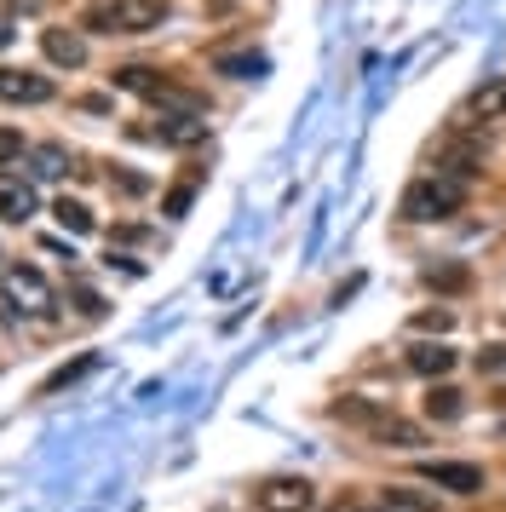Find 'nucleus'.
Returning a JSON list of instances; mask_svg holds the SVG:
<instances>
[{
    "mask_svg": "<svg viewBox=\"0 0 506 512\" xmlns=\"http://www.w3.org/2000/svg\"><path fill=\"white\" fill-rule=\"evenodd\" d=\"M426 415L432 420H460L466 415V397H460L455 386H432V392H426Z\"/></svg>",
    "mask_w": 506,
    "mask_h": 512,
    "instance_id": "13",
    "label": "nucleus"
},
{
    "mask_svg": "<svg viewBox=\"0 0 506 512\" xmlns=\"http://www.w3.org/2000/svg\"><path fill=\"white\" fill-rule=\"evenodd\" d=\"M156 139H161V144H173V150H190V144H202V139H207V121H202V116H161Z\"/></svg>",
    "mask_w": 506,
    "mask_h": 512,
    "instance_id": "9",
    "label": "nucleus"
},
{
    "mask_svg": "<svg viewBox=\"0 0 506 512\" xmlns=\"http://www.w3.org/2000/svg\"><path fill=\"white\" fill-rule=\"evenodd\" d=\"M0 98H6V104H46V98H52V81L35 75V70H6V64H0Z\"/></svg>",
    "mask_w": 506,
    "mask_h": 512,
    "instance_id": "6",
    "label": "nucleus"
},
{
    "mask_svg": "<svg viewBox=\"0 0 506 512\" xmlns=\"http://www.w3.org/2000/svg\"><path fill=\"white\" fill-rule=\"evenodd\" d=\"M334 415H340V420H363V426H380L386 409H380V403H368V397H345V403H334Z\"/></svg>",
    "mask_w": 506,
    "mask_h": 512,
    "instance_id": "18",
    "label": "nucleus"
},
{
    "mask_svg": "<svg viewBox=\"0 0 506 512\" xmlns=\"http://www.w3.org/2000/svg\"><path fill=\"white\" fill-rule=\"evenodd\" d=\"M98 369V351H87V357H75V363H64V369H52L46 374V386L41 392L52 397V392H64V386H75V380H81V374H92Z\"/></svg>",
    "mask_w": 506,
    "mask_h": 512,
    "instance_id": "14",
    "label": "nucleus"
},
{
    "mask_svg": "<svg viewBox=\"0 0 506 512\" xmlns=\"http://www.w3.org/2000/svg\"><path fill=\"white\" fill-rule=\"evenodd\" d=\"M460 202H466V190H460V179H449V173L414 179V185L403 190V219H409V225H432V219L460 213Z\"/></svg>",
    "mask_w": 506,
    "mask_h": 512,
    "instance_id": "2",
    "label": "nucleus"
},
{
    "mask_svg": "<svg viewBox=\"0 0 506 512\" xmlns=\"http://www.w3.org/2000/svg\"><path fill=\"white\" fill-rule=\"evenodd\" d=\"M6 305H12V317H18V311L46 317V311H52V282H46L35 265H12V271H6Z\"/></svg>",
    "mask_w": 506,
    "mask_h": 512,
    "instance_id": "3",
    "label": "nucleus"
},
{
    "mask_svg": "<svg viewBox=\"0 0 506 512\" xmlns=\"http://www.w3.org/2000/svg\"><path fill=\"white\" fill-rule=\"evenodd\" d=\"M6 41H12V24H6V18H0V47H6Z\"/></svg>",
    "mask_w": 506,
    "mask_h": 512,
    "instance_id": "28",
    "label": "nucleus"
},
{
    "mask_svg": "<svg viewBox=\"0 0 506 512\" xmlns=\"http://www.w3.org/2000/svg\"><path fill=\"white\" fill-rule=\"evenodd\" d=\"M6 6H12V12H35V6H41V0H6Z\"/></svg>",
    "mask_w": 506,
    "mask_h": 512,
    "instance_id": "27",
    "label": "nucleus"
},
{
    "mask_svg": "<svg viewBox=\"0 0 506 512\" xmlns=\"http://www.w3.org/2000/svg\"><path fill=\"white\" fill-rule=\"evenodd\" d=\"M478 374H506V340L489 346V351H478Z\"/></svg>",
    "mask_w": 506,
    "mask_h": 512,
    "instance_id": "22",
    "label": "nucleus"
},
{
    "mask_svg": "<svg viewBox=\"0 0 506 512\" xmlns=\"http://www.w3.org/2000/svg\"><path fill=\"white\" fill-rule=\"evenodd\" d=\"M29 213H35V185H29V179H18V173H0V219L23 225Z\"/></svg>",
    "mask_w": 506,
    "mask_h": 512,
    "instance_id": "7",
    "label": "nucleus"
},
{
    "mask_svg": "<svg viewBox=\"0 0 506 512\" xmlns=\"http://www.w3.org/2000/svg\"><path fill=\"white\" fill-rule=\"evenodd\" d=\"M374 443H386V449H420V443H426V432H420L414 420H397V415H386L380 426H374Z\"/></svg>",
    "mask_w": 506,
    "mask_h": 512,
    "instance_id": "11",
    "label": "nucleus"
},
{
    "mask_svg": "<svg viewBox=\"0 0 506 512\" xmlns=\"http://www.w3.org/2000/svg\"><path fill=\"white\" fill-rule=\"evenodd\" d=\"M196 185H202V173H190L184 185L167 190V202H161V208H167V219H184V213H190V202H196Z\"/></svg>",
    "mask_w": 506,
    "mask_h": 512,
    "instance_id": "19",
    "label": "nucleus"
},
{
    "mask_svg": "<svg viewBox=\"0 0 506 512\" xmlns=\"http://www.w3.org/2000/svg\"><path fill=\"white\" fill-rule=\"evenodd\" d=\"M52 213H58V225H64L69 236H87V231H92V213L81 208V202H69V196H64V202H58Z\"/></svg>",
    "mask_w": 506,
    "mask_h": 512,
    "instance_id": "20",
    "label": "nucleus"
},
{
    "mask_svg": "<svg viewBox=\"0 0 506 512\" xmlns=\"http://www.w3.org/2000/svg\"><path fill=\"white\" fill-rule=\"evenodd\" d=\"M110 185H121L127 196H138V190H150V179H144V173H121V179H110Z\"/></svg>",
    "mask_w": 506,
    "mask_h": 512,
    "instance_id": "26",
    "label": "nucleus"
},
{
    "mask_svg": "<svg viewBox=\"0 0 506 512\" xmlns=\"http://www.w3.org/2000/svg\"><path fill=\"white\" fill-rule=\"evenodd\" d=\"M472 116H483V121H501L506 116V75H495L489 87L472 93Z\"/></svg>",
    "mask_w": 506,
    "mask_h": 512,
    "instance_id": "12",
    "label": "nucleus"
},
{
    "mask_svg": "<svg viewBox=\"0 0 506 512\" xmlns=\"http://www.w3.org/2000/svg\"><path fill=\"white\" fill-rule=\"evenodd\" d=\"M386 507H403V512H437V495H420L409 484H391L386 489Z\"/></svg>",
    "mask_w": 506,
    "mask_h": 512,
    "instance_id": "17",
    "label": "nucleus"
},
{
    "mask_svg": "<svg viewBox=\"0 0 506 512\" xmlns=\"http://www.w3.org/2000/svg\"><path fill=\"white\" fill-rule=\"evenodd\" d=\"M75 305H81V317H104V300L92 288H75Z\"/></svg>",
    "mask_w": 506,
    "mask_h": 512,
    "instance_id": "25",
    "label": "nucleus"
},
{
    "mask_svg": "<svg viewBox=\"0 0 506 512\" xmlns=\"http://www.w3.org/2000/svg\"><path fill=\"white\" fill-rule=\"evenodd\" d=\"M259 512H311L317 507V484L311 478H265L253 489Z\"/></svg>",
    "mask_w": 506,
    "mask_h": 512,
    "instance_id": "4",
    "label": "nucleus"
},
{
    "mask_svg": "<svg viewBox=\"0 0 506 512\" xmlns=\"http://www.w3.org/2000/svg\"><path fill=\"white\" fill-rule=\"evenodd\" d=\"M167 24V0H92L81 12V29L92 35H150Z\"/></svg>",
    "mask_w": 506,
    "mask_h": 512,
    "instance_id": "1",
    "label": "nucleus"
},
{
    "mask_svg": "<svg viewBox=\"0 0 506 512\" xmlns=\"http://www.w3.org/2000/svg\"><path fill=\"white\" fill-rule=\"evenodd\" d=\"M351 512H363V507H351ZM374 512H391V507H374Z\"/></svg>",
    "mask_w": 506,
    "mask_h": 512,
    "instance_id": "29",
    "label": "nucleus"
},
{
    "mask_svg": "<svg viewBox=\"0 0 506 512\" xmlns=\"http://www.w3.org/2000/svg\"><path fill=\"white\" fill-rule=\"evenodd\" d=\"M409 369L426 374V380H432V374H449V369H455V351H449V346H432V340H420V346H409Z\"/></svg>",
    "mask_w": 506,
    "mask_h": 512,
    "instance_id": "10",
    "label": "nucleus"
},
{
    "mask_svg": "<svg viewBox=\"0 0 506 512\" xmlns=\"http://www.w3.org/2000/svg\"><path fill=\"white\" fill-rule=\"evenodd\" d=\"M426 282H432V288H466V271H460V265H449V271H426Z\"/></svg>",
    "mask_w": 506,
    "mask_h": 512,
    "instance_id": "24",
    "label": "nucleus"
},
{
    "mask_svg": "<svg viewBox=\"0 0 506 512\" xmlns=\"http://www.w3.org/2000/svg\"><path fill=\"white\" fill-rule=\"evenodd\" d=\"M414 328H426V334H449V328H455V311H420Z\"/></svg>",
    "mask_w": 506,
    "mask_h": 512,
    "instance_id": "21",
    "label": "nucleus"
},
{
    "mask_svg": "<svg viewBox=\"0 0 506 512\" xmlns=\"http://www.w3.org/2000/svg\"><path fill=\"white\" fill-rule=\"evenodd\" d=\"M420 478L437 484V489H455V495H478L483 489V466H472V461H426L420 466Z\"/></svg>",
    "mask_w": 506,
    "mask_h": 512,
    "instance_id": "5",
    "label": "nucleus"
},
{
    "mask_svg": "<svg viewBox=\"0 0 506 512\" xmlns=\"http://www.w3.org/2000/svg\"><path fill=\"white\" fill-rule=\"evenodd\" d=\"M18 156H23V133L0 127V167H6V162H18Z\"/></svg>",
    "mask_w": 506,
    "mask_h": 512,
    "instance_id": "23",
    "label": "nucleus"
},
{
    "mask_svg": "<svg viewBox=\"0 0 506 512\" xmlns=\"http://www.w3.org/2000/svg\"><path fill=\"white\" fill-rule=\"evenodd\" d=\"M41 47H46V58L64 64V70H81V64H87V41H81L75 29H46Z\"/></svg>",
    "mask_w": 506,
    "mask_h": 512,
    "instance_id": "8",
    "label": "nucleus"
},
{
    "mask_svg": "<svg viewBox=\"0 0 506 512\" xmlns=\"http://www.w3.org/2000/svg\"><path fill=\"white\" fill-rule=\"evenodd\" d=\"M29 162H35V179H58V173L69 167V156H64V144H35Z\"/></svg>",
    "mask_w": 506,
    "mask_h": 512,
    "instance_id": "15",
    "label": "nucleus"
},
{
    "mask_svg": "<svg viewBox=\"0 0 506 512\" xmlns=\"http://www.w3.org/2000/svg\"><path fill=\"white\" fill-rule=\"evenodd\" d=\"M219 75L253 81V75H265V58H259V52H225V58H219Z\"/></svg>",
    "mask_w": 506,
    "mask_h": 512,
    "instance_id": "16",
    "label": "nucleus"
}]
</instances>
